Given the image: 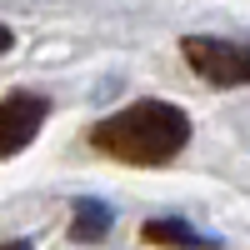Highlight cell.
Returning <instances> with one entry per match:
<instances>
[{"label":"cell","mask_w":250,"mask_h":250,"mask_svg":"<svg viewBox=\"0 0 250 250\" xmlns=\"http://www.w3.org/2000/svg\"><path fill=\"white\" fill-rule=\"evenodd\" d=\"M0 250H30V240H5Z\"/></svg>","instance_id":"obj_7"},{"label":"cell","mask_w":250,"mask_h":250,"mask_svg":"<svg viewBox=\"0 0 250 250\" xmlns=\"http://www.w3.org/2000/svg\"><path fill=\"white\" fill-rule=\"evenodd\" d=\"M185 60H190L195 75L210 80V85H250V45L190 35V40H185Z\"/></svg>","instance_id":"obj_2"},{"label":"cell","mask_w":250,"mask_h":250,"mask_svg":"<svg viewBox=\"0 0 250 250\" xmlns=\"http://www.w3.org/2000/svg\"><path fill=\"white\" fill-rule=\"evenodd\" d=\"M70 235L80 240V245H95V240H105V230H110V205L105 200H90V195H80L75 205H70Z\"/></svg>","instance_id":"obj_5"},{"label":"cell","mask_w":250,"mask_h":250,"mask_svg":"<svg viewBox=\"0 0 250 250\" xmlns=\"http://www.w3.org/2000/svg\"><path fill=\"white\" fill-rule=\"evenodd\" d=\"M140 240L145 245H160V250H220L210 235H200L195 225H185V220H145L140 225Z\"/></svg>","instance_id":"obj_4"},{"label":"cell","mask_w":250,"mask_h":250,"mask_svg":"<svg viewBox=\"0 0 250 250\" xmlns=\"http://www.w3.org/2000/svg\"><path fill=\"white\" fill-rule=\"evenodd\" d=\"M190 140V115L170 100H135L90 125V145L120 165H170Z\"/></svg>","instance_id":"obj_1"},{"label":"cell","mask_w":250,"mask_h":250,"mask_svg":"<svg viewBox=\"0 0 250 250\" xmlns=\"http://www.w3.org/2000/svg\"><path fill=\"white\" fill-rule=\"evenodd\" d=\"M10 45H15V35H10V30H5V25H0V55H5V50H10Z\"/></svg>","instance_id":"obj_6"},{"label":"cell","mask_w":250,"mask_h":250,"mask_svg":"<svg viewBox=\"0 0 250 250\" xmlns=\"http://www.w3.org/2000/svg\"><path fill=\"white\" fill-rule=\"evenodd\" d=\"M50 115V100L35 95V90H10L0 95V160L20 155L25 145L40 135V125Z\"/></svg>","instance_id":"obj_3"}]
</instances>
